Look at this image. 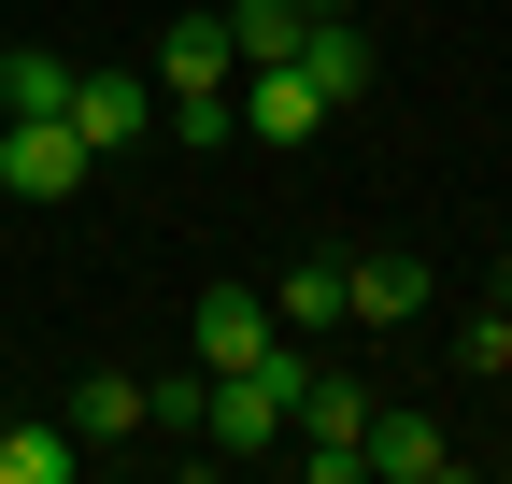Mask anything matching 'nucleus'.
Instances as JSON below:
<instances>
[{
  "instance_id": "obj_7",
  "label": "nucleus",
  "mask_w": 512,
  "mask_h": 484,
  "mask_svg": "<svg viewBox=\"0 0 512 484\" xmlns=\"http://www.w3.org/2000/svg\"><path fill=\"white\" fill-rule=\"evenodd\" d=\"M356 456H370V484H441V470H456V442H441L427 413H370Z\"/></svg>"
},
{
  "instance_id": "obj_4",
  "label": "nucleus",
  "mask_w": 512,
  "mask_h": 484,
  "mask_svg": "<svg viewBox=\"0 0 512 484\" xmlns=\"http://www.w3.org/2000/svg\"><path fill=\"white\" fill-rule=\"evenodd\" d=\"M72 129H86V157H128L157 129V72H72Z\"/></svg>"
},
{
  "instance_id": "obj_2",
  "label": "nucleus",
  "mask_w": 512,
  "mask_h": 484,
  "mask_svg": "<svg viewBox=\"0 0 512 484\" xmlns=\"http://www.w3.org/2000/svg\"><path fill=\"white\" fill-rule=\"evenodd\" d=\"M86 129H72V114H0V186H15V200H86Z\"/></svg>"
},
{
  "instance_id": "obj_8",
  "label": "nucleus",
  "mask_w": 512,
  "mask_h": 484,
  "mask_svg": "<svg viewBox=\"0 0 512 484\" xmlns=\"http://www.w3.org/2000/svg\"><path fill=\"white\" fill-rule=\"evenodd\" d=\"M299 72H313V100L342 114V100L370 86V43H356V15H313V29H299Z\"/></svg>"
},
{
  "instance_id": "obj_5",
  "label": "nucleus",
  "mask_w": 512,
  "mask_h": 484,
  "mask_svg": "<svg viewBox=\"0 0 512 484\" xmlns=\"http://www.w3.org/2000/svg\"><path fill=\"white\" fill-rule=\"evenodd\" d=\"M285 314H271V285H214L200 299V371H242V356H271Z\"/></svg>"
},
{
  "instance_id": "obj_6",
  "label": "nucleus",
  "mask_w": 512,
  "mask_h": 484,
  "mask_svg": "<svg viewBox=\"0 0 512 484\" xmlns=\"http://www.w3.org/2000/svg\"><path fill=\"white\" fill-rule=\"evenodd\" d=\"M242 129H256V143H313V129H328V100H313V72H299V57L242 72Z\"/></svg>"
},
{
  "instance_id": "obj_15",
  "label": "nucleus",
  "mask_w": 512,
  "mask_h": 484,
  "mask_svg": "<svg viewBox=\"0 0 512 484\" xmlns=\"http://www.w3.org/2000/svg\"><path fill=\"white\" fill-rule=\"evenodd\" d=\"M456 356H470V371H484V385H498V371H512V299H484V314H470V328H456Z\"/></svg>"
},
{
  "instance_id": "obj_17",
  "label": "nucleus",
  "mask_w": 512,
  "mask_h": 484,
  "mask_svg": "<svg viewBox=\"0 0 512 484\" xmlns=\"http://www.w3.org/2000/svg\"><path fill=\"white\" fill-rule=\"evenodd\" d=\"M0 428H15V413H0Z\"/></svg>"
},
{
  "instance_id": "obj_11",
  "label": "nucleus",
  "mask_w": 512,
  "mask_h": 484,
  "mask_svg": "<svg viewBox=\"0 0 512 484\" xmlns=\"http://www.w3.org/2000/svg\"><path fill=\"white\" fill-rule=\"evenodd\" d=\"M271 314H285V328H356V299H342V257H299V271L271 285Z\"/></svg>"
},
{
  "instance_id": "obj_12",
  "label": "nucleus",
  "mask_w": 512,
  "mask_h": 484,
  "mask_svg": "<svg viewBox=\"0 0 512 484\" xmlns=\"http://www.w3.org/2000/svg\"><path fill=\"white\" fill-rule=\"evenodd\" d=\"M72 456H86V428H0V484H72Z\"/></svg>"
},
{
  "instance_id": "obj_10",
  "label": "nucleus",
  "mask_w": 512,
  "mask_h": 484,
  "mask_svg": "<svg viewBox=\"0 0 512 484\" xmlns=\"http://www.w3.org/2000/svg\"><path fill=\"white\" fill-rule=\"evenodd\" d=\"M214 15H228V57H242V72H271V57H299V0H214Z\"/></svg>"
},
{
  "instance_id": "obj_14",
  "label": "nucleus",
  "mask_w": 512,
  "mask_h": 484,
  "mask_svg": "<svg viewBox=\"0 0 512 484\" xmlns=\"http://www.w3.org/2000/svg\"><path fill=\"white\" fill-rule=\"evenodd\" d=\"M72 428H86V442H128V428H143V385H128V371H86Z\"/></svg>"
},
{
  "instance_id": "obj_16",
  "label": "nucleus",
  "mask_w": 512,
  "mask_h": 484,
  "mask_svg": "<svg viewBox=\"0 0 512 484\" xmlns=\"http://www.w3.org/2000/svg\"><path fill=\"white\" fill-rule=\"evenodd\" d=\"M299 15H356V0H299Z\"/></svg>"
},
{
  "instance_id": "obj_3",
  "label": "nucleus",
  "mask_w": 512,
  "mask_h": 484,
  "mask_svg": "<svg viewBox=\"0 0 512 484\" xmlns=\"http://www.w3.org/2000/svg\"><path fill=\"white\" fill-rule=\"evenodd\" d=\"M143 72H157V114H171V100H228V86H242V57H228V15H214V0H200V15H171V43L143 57Z\"/></svg>"
},
{
  "instance_id": "obj_1",
  "label": "nucleus",
  "mask_w": 512,
  "mask_h": 484,
  "mask_svg": "<svg viewBox=\"0 0 512 484\" xmlns=\"http://www.w3.org/2000/svg\"><path fill=\"white\" fill-rule=\"evenodd\" d=\"M299 385H313V342H271V356H242V371H200V442L214 456H285Z\"/></svg>"
},
{
  "instance_id": "obj_13",
  "label": "nucleus",
  "mask_w": 512,
  "mask_h": 484,
  "mask_svg": "<svg viewBox=\"0 0 512 484\" xmlns=\"http://www.w3.org/2000/svg\"><path fill=\"white\" fill-rule=\"evenodd\" d=\"M0 114H72V57L15 43V57H0Z\"/></svg>"
},
{
  "instance_id": "obj_9",
  "label": "nucleus",
  "mask_w": 512,
  "mask_h": 484,
  "mask_svg": "<svg viewBox=\"0 0 512 484\" xmlns=\"http://www.w3.org/2000/svg\"><path fill=\"white\" fill-rule=\"evenodd\" d=\"M342 299H356V328H413V314H427V271H413V257H356Z\"/></svg>"
}]
</instances>
